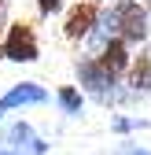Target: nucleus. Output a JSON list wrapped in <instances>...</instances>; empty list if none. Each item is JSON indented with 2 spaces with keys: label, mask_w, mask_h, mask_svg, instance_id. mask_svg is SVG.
I'll return each instance as SVG.
<instances>
[{
  "label": "nucleus",
  "mask_w": 151,
  "mask_h": 155,
  "mask_svg": "<svg viewBox=\"0 0 151 155\" xmlns=\"http://www.w3.org/2000/svg\"><path fill=\"white\" fill-rule=\"evenodd\" d=\"M4 55H8V59H15V63H33L37 55H41V52H37V33H33L30 22H15V26L8 30Z\"/></svg>",
  "instance_id": "obj_2"
},
{
  "label": "nucleus",
  "mask_w": 151,
  "mask_h": 155,
  "mask_svg": "<svg viewBox=\"0 0 151 155\" xmlns=\"http://www.w3.org/2000/svg\"><path fill=\"white\" fill-rule=\"evenodd\" d=\"M78 78L92 89V92H107V85H114L111 78L103 74V67L96 63V59H85V63H78Z\"/></svg>",
  "instance_id": "obj_6"
},
{
  "label": "nucleus",
  "mask_w": 151,
  "mask_h": 155,
  "mask_svg": "<svg viewBox=\"0 0 151 155\" xmlns=\"http://www.w3.org/2000/svg\"><path fill=\"white\" fill-rule=\"evenodd\" d=\"M48 100V92L41 85H33V81H22V85H15L11 92L0 96V114H8L11 107H26V104H44Z\"/></svg>",
  "instance_id": "obj_3"
},
{
  "label": "nucleus",
  "mask_w": 151,
  "mask_h": 155,
  "mask_svg": "<svg viewBox=\"0 0 151 155\" xmlns=\"http://www.w3.org/2000/svg\"><path fill=\"white\" fill-rule=\"evenodd\" d=\"M92 26H96V4H78V8H70L63 30H66L70 41H78V37H85Z\"/></svg>",
  "instance_id": "obj_4"
},
{
  "label": "nucleus",
  "mask_w": 151,
  "mask_h": 155,
  "mask_svg": "<svg viewBox=\"0 0 151 155\" xmlns=\"http://www.w3.org/2000/svg\"><path fill=\"white\" fill-rule=\"evenodd\" d=\"M125 155H151V151H140V148H129Z\"/></svg>",
  "instance_id": "obj_11"
},
{
  "label": "nucleus",
  "mask_w": 151,
  "mask_h": 155,
  "mask_svg": "<svg viewBox=\"0 0 151 155\" xmlns=\"http://www.w3.org/2000/svg\"><path fill=\"white\" fill-rule=\"evenodd\" d=\"M0 11H4V0H0Z\"/></svg>",
  "instance_id": "obj_12"
},
{
  "label": "nucleus",
  "mask_w": 151,
  "mask_h": 155,
  "mask_svg": "<svg viewBox=\"0 0 151 155\" xmlns=\"http://www.w3.org/2000/svg\"><path fill=\"white\" fill-rule=\"evenodd\" d=\"M59 4H63V0H37V11H41V15H52V11H59Z\"/></svg>",
  "instance_id": "obj_10"
},
{
  "label": "nucleus",
  "mask_w": 151,
  "mask_h": 155,
  "mask_svg": "<svg viewBox=\"0 0 151 155\" xmlns=\"http://www.w3.org/2000/svg\"><path fill=\"white\" fill-rule=\"evenodd\" d=\"M8 140L22 148V155H41V151H44V140H37L33 133H30V126H26V122H18V126H11V133H8Z\"/></svg>",
  "instance_id": "obj_7"
},
{
  "label": "nucleus",
  "mask_w": 151,
  "mask_h": 155,
  "mask_svg": "<svg viewBox=\"0 0 151 155\" xmlns=\"http://www.w3.org/2000/svg\"><path fill=\"white\" fill-rule=\"evenodd\" d=\"M107 26L118 30L122 41H144L147 37V11L140 4H133V0H122L114 8V15L107 18Z\"/></svg>",
  "instance_id": "obj_1"
},
{
  "label": "nucleus",
  "mask_w": 151,
  "mask_h": 155,
  "mask_svg": "<svg viewBox=\"0 0 151 155\" xmlns=\"http://www.w3.org/2000/svg\"><path fill=\"white\" fill-rule=\"evenodd\" d=\"M59 104H63V111L78 114V111H81V92H78V89H59Z\"/></svg>",
  "instance_id": "obj_9"
},
{
  "label": "nucleus",
  "mask_w": 151,
  "mask_h": 155,
  "mask_svg": "<svg viewBox=\"0 0 151 155\" xmlns=\"http://www.w3.org/2000/svg\"><path fill=\"white\" fill-rule=\"evenodd\" d=\"M129 81H133V89H151V59L147 55H140V63L133 67Z\"/></svg>",
  "instance_id": "obj_8"
},
{
  "label": "nucleus",
  "mask_w": 151,
  "mask_h": 155,
  "mask_svg": "<svg viewBox=\"0 0 151 155\" xmlns=\"http://www.w3.org/2000/svg\"><path fill=\"white\" fill-rule=\"evenodd\" d=\"M96 63L103 67V74L111 78V81H114V78H118V74L125 70V63H129V55H125V41H122V37L107 41V45H103V55H100Z\"/></svg>",
  "instance_id": "obj_5"
},
{
  "label": "nucleus",
  "mask_w": 151,
  "mask_h": 155,
  "mask_svg": "<svg viewBox=\"0 0 151 155\" xmlns=\"http://www.w3.org/2000/svg\"><path fill=\"white\" fill-rule=\"evenodd\" d=\"M0 55H4V45H0Z\"/></svg>",
  "instance_id": "obj_13"
},
{
  "label": "nucleus",
  "mask_w": 151,
  "mask_h": 155,
  "mask_svg": "<svg viewBox=\"0 0 151 155\" xmlns=\"http://www.w3.org/2000/svg\"><path fill=\"white\" fill-rule=\"evenodd\" d=\"M0 155H11V151H0Z\"/></svg>",
  "instance_id": "obj_14"
}]
</instances>
